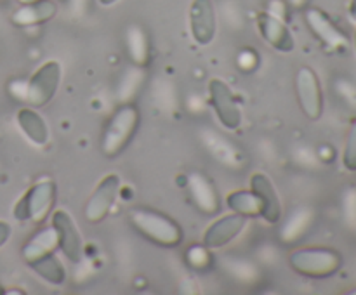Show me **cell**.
Wrapping results in <instances>:
<instances>
[{
  "instance_id": "25",
  "label": "cell",
  "mask_w": 356,
  "mask_h": 295,
  "mask_svg": "<svg viewBox=\"0 0 356 295\" xmlns=\"http://www.w3.org/2000/svg\"><path fill=\"white\" fill-rule=\"evenodd\" d=\"M343 162L348 170H356V120L353 121V125H351L350 134H348Z\"/></svg>"
},
{
  "instance_id": "17",
  "label": "cell",
  "mask_w": 356,
  "mask_h": 295,
  "mask_svg": "<svg viewBox=\"0 0 356 295\" xmlns=\"http://www.w3.org/2000/svg\"><path fill=\"white\" fill-rule=\"evenodd\" d=\"M59 248L58 246V235H56V229L52 228H44L40 231L35 233L26 243H24L23 250H21V255L26 260L28 264L35 262V260L42 259V257L49 255V253H54V250Z\"/></svg>"
},
{
  "instance_id": "14",
  "label": "cell",
  "mask_w": 356,
  "mask_h": 295,
  "mask_svg": "<svg viewBox=\"0 0 356 295\" xmlns=\"http://www.w3.org/2000/svg\"><path fill=\"white\" fill-rule=\"evenodd\" d=\"M257 30L268 45L280 52L294 51V37L284 19L270 12H261L257 16Z\"/></svg>"
},
{
  "instance_id": "9",
  "label": "cell",
  "mask_w": 356,
  "mask_h": 295,
  "mask_svg": "<svg viewBox=\"0 0 356 295\" xmlns=\"http://www.w3.org/2000/svg\"><path fill=\"white\" fill-rule=\"evenodd\" d=\"M305 19L312 33L322 42L323 47L329 52H343L348 47V38L334 21L320 9H308L305 12Z\"/></svg>"
},
{
  "instance_id": "22",
  "label": "cell",
  "mask_w": 356,
  "mask_h": 295,
  "mask_svg": "<svg viewBox=\"0 0 356 295\" xmlns=\"http://www.w3.org/2000/svg\"><path fill=\"white\" fill-rule=\"evenodd\" d=\"M228 207L235 214L243 215V217H261V201L254 194L252 189L249 191H235L228 194Z\"/></svg>"
},
{
  "instance_id": "6",
  "label": "cell",
  "mask_w": 356,
  "mask_h": 295,
  "mask_svg": "<svg viewBox=\"0 0 356 295\" xmlns=\"http://www.w3.org/2000/svg\"><path fill=\"white\" fill-rule=\"evenodd\" d=\"M209 96H211V104L218 115L219 121L225 125L228 130H235L242 124V110L236 103L235 94L222 80L214 78L209 83Z\"/></svg>"
},
{
  "instance_id": "29",
  "label": "cell",
  "mask_w": 356,
  "mask_h": 295,
  "mask_svg": "<svg viewBox=\"0 0 356 295\" xmlns=\"http://www.w3.org/2000/svg\"><path fill=\"white\" fill-rule=\"evenodd\" d=\"M350 16L356 21V0H351L350 3Z\"/></svg>"
},
{
  "instance_id": "2",
  "label": "cell",
  "mask_w": 356,
  "mask_h": 295,
  "mask_svg": "<svg viewBox=\"0 0 356 295\" xmlns=\"http://www.w3.org/2000/svg\"><path fill=\"white\" fill-rule=\"evenodd\" d=\"M139 120L141 115L134 104H122L111 118L108 120L106 128H104L103 139H101V151L108 158L120 155L131 139L134 137L136 130H138Z\"/></svg>"
},
{
  "instance_id": "10",
  "label": "cell",
  "mask_w": 356,
  "mask_h": 295,
  "mask_svg": "<svg viewBox=\"0 0 356 295\" xmlns=\"http://www.w3.org/2000/svg\"><path fill=\"white\" fill-rule=\"evenodd\" d=\"M188 19H190L191 37L197 44L209 45L214 40L218 23H216V9L212 0H193Z\"/></svg>"
},
{
  "instance_id": "5",
  "label": "cell",
  "mask_w": 356,
  "mask_h": 295,
  "mask_svg": "<svg viewBox=\"0 0 356 295\" xmlns=\"http://www.w3.org/2000/svg\"><path fill=\"white\" fill-rule=\"evenodd\" d=\"M61 83V65L58 61H47L30 76L26 82L24 103L31 108H42L54 97Z\"/></svg>"
},
{
  "instance_id": "18",
  "label": "cell",
  "mask_w": 356,
  "mask_h": 295,
  "mask_svg": "<svg viewBox=\"0 0 356 295\" xmlns=\"http://www.w3.org/2000/svg\"><path fill=\"white\" fill-rule=\"evenodd\" d=\"M17 125L21 132L30 139L33 144L44 146L49 141V127L42 115L35 108H21L16 115Z\"/></svg>"
},
{
  "instance_id": "8",
  "label": "cell",
  "mask_w": 356,
  "mask_h": 295,
  "mask_svg": "<svg viewBox=\"0 0 356 295\" xmlns=\"http://www.w3.org/2000/svg\"><path fill=\"white\" fill-rule=\"evenodd\" d=\"M118 189H120V177L117 174H108L101 179L94 193L90 194L89 201L83 210V217L90 224H97L110 214L115 200H117Z\"/></svg>"
},
{
  "instance_id": "1",
  "label": "cell",
  "mask_w": 356,
  "mask_h": 295,
  "mask_svg": "<svg viewBox=\"0 0 356 295\" xmlns=\"http://www.w3.org/2000/svg\"><path fill=\"white\" fill-rule=\"evenodd\" d=\"M132 226L149 242L162 246H176L183 242V229L169 215L149 208H134L129 214Z\"/></svg>"
},
{
  "instance_id": "26",
  "label": "cell",
  "mask_w": 356,
  "mask_h": 295,
  "mask_svg": "<svg viewBox=\"0 0 356 295\" xmlns=\"http://www.w3.org/2000/svg\"><path fill=\"white\" fill-rule=\"evenodd\" d=\"M257 62H259V54L254 49H242L236 56V65L242 71H252L256 69Z\"/></svg>"
},
{
  "instance_id": "7",
  "label": "cell",
  "mask_w": 356,
  "mask_h": 295,
  "mask_svg": "<svg viewBox=\"0 0 356 295\" xmlns=\"http://www.w3.org/2000/svg\"><path fill=\"white\" fill-rule=\"evenodd\" d=\"M296 90L301 110L309 120H318L323 111V94L316 73L308 66H302L296 76Z\"/></svg>"
},
{
  "instance_id": "23",
  "label": "cell",
  "mask_w": 356,
  "mask_h": 295,
  "mask_svg": "<svg viewBox=\"0 0 356 295\" xmlns=\"http://www.w3.org/2000/svg\"><path fill=\"white\" fill-rule=\"evenodd\" d=\"M309 221H312V214H309L306 208L296 210L294 214L287 219L284 228H282V239H284V242H294V239H298L299 236L305 235L306 228L309 226Z\"/></svg>"
},
{
  "instance_id": "16",
  "label": "cell",
  "mask_w": 356,
  "mask_h": 295,
  "mask_svg": "<svg viewBox=\"0 0 356 295\" xmlns=\"http://www.w3.org/2000/svg\"><path fill=\"white\" fill-rule=\"evenodd\" d=\"M58 14V6L52 0H37L31 3H21L19 9H16L10 16L14 26L30 28L44 24L51 21Z\"/></svg>"
},
{
  "instance_id": "28",
  "label": "cell",
  "mask_w": 356,
  "mask_h": 295,
  "mask_svg": "<svg viewBox=\"0 0 356 295\" xmlns=\"http://www.w3.org/2000/svg\"><path fill=\"white\" fill-rule=\"evenodd\" d=\"M306 2H308V0H287L289 6L294 7V9H301V7L306 6Z\"/></svg>"
},
{
  "instance_id": "24",
  "label": "cell",
  "mask_w": 356,
  "mask_h": 295,
  "mask_svg": "<svg viewBox=\"0 0 356 295\" xmlns=\"http://www.w3.org/2000/svg\"><path fill=\"white\" fill-rule=\"evenodd\" d=\"M186 262L190 264L191 269L202 271L211 264V253L205 245H195L188 248L186 252Z\"/></svg>"
},
{
  "instance_id": "20",
  "label": "cell",
  "mask_w": 356,
  "mask_h": 295,
  "mask_svg": "<svg viewBox=\"0 0 356 295\" xmlns=\"http://www.w3.org/2000/svg\"><path fill=\"white\" fill-rule=\"evenodd\" d=\"M125 45H127V54L131 58L132 65L136 68H145L149 62V40L146 31L138 24L129 26L125 33Z\"/></svg>"
},
{
  "instance_id": "19",
  "label": "cell",
  "mask_w": 356,
  "mask_h": 295,
  "mask_svg": "<svg viewBox=\"0 0 356 295\" xmlns=\"http://www.w3.org/2000/svg\"><path fill=\"white\" fill-rule=\"evenodd\" d=\"M202 139H204L205 148L211 151V155L214 156L218 162L225 163L229 167H238L242 165V156L240 151L236 149V146H233L232 142L226 141L225 137L218 135L212 130H204L202 132Z\"/></svg>"
},
{
  "instance_id": "15",
  "label": "cell",
  "mask_w": 356,
  "mask_h": 295,
  "mask_svg": "<svg viewBox=\"0 0 356 295\" xmlns=\"http://www.w3.org/2000/svg\"><path fill=\"white\" fill-rule=\"evenodd\" d=\"M247 224V217L240 214H229L225 217L218 219L207 228L204 235V245L207 248H221L228 245L232 239H235L240 233L243 231Z\"/></svg>"
},
{
  "instance_id": "3",
  "label": "cell",
  "mask_w": 356,
  "mask_h": 295,
  "mask_svg": "<svg viewBox=\"0 0 356 295\" xmlns=\"http://www.w3.org/2000/svg\"><path fill=\"white\" fill-rule=\"evenodd\" d=\"M339 253L332 248H298L289 255V264L292 269L299 274L312 278H323L330 276L341 267Z\"/></svg>"
},
{
  "instance_id": "31",
  "label": "cell",
  "mask_w": 356,
  "mask_h": 295,
  "mask_svg": "<svg viewBox=\"0 0 356 295\" xmlns=\"http://www.w3.org/2000/svg\"><path fill=\"white\" fill-rule=\"evenodd\" d=\"M19 3H31V2H37V0H17Z\"/></svg>"
},
{
  "instance_id": "4",
  "label": "cell",
  "mask_w": 356,
  "mask_h": 295,
  "mask_svg": "<svg viewBox=\"0 0 356 295\" xmlns=\"http://www.w3.org/2000/svg\"><path fill=\"white\" fill-rule=\"evenodd\" d=\"M56 186L52 180H38L14 205V217L21 222H42L52 210Z\"/></svg>"
},
{
  "instance_id": "13",
  "label": "cell",
  "mask_w": 356,
  "mask_h": 295,
  "mask_svg": "<svg viewBox=\"0 0 356 295\" xmlns=\"http://www.w3.org/2000/svg\"><path fill=\"white\" fill-rule=\"evenodd\" d=\"M250 189L261 201V217L270 224H277L282 219V203L270 177L263 172H256L250 177Z\"/></svg>"
},
{
  "instance_id": "21",
  "label": "cell",
  "mask_w": 356,
  "mask_h": 295,
  "mask_svg": "<svg viewBox=\"0 0 356 295\" xmlns=\"http://www.w3.org/2000/svg\"><path fill=\"white\" fill-rule=\"evenodd\" d=\"M35 273L40 278H44L47 283L51 285H63L66 281V271L65 266L61 264V260L54 255V253H49V255L42 257V259L35 260V262L28 264Z\"/></svg>"
},
{
  "instance_id": "12",
  "label": "cell",
  "mask_w": 356,
  "mask_h": 295,
  "mask_svg": "<svg viewBox=\"0 0 356 295\" xmlns=\"http://www.w3.org/2000/svg\"><path fill=\"white\" fill-rule=\"evenodd\" d=\"M190 200L202 214L214 215L221 208V198L212 180L202 172H191L186 177Z\"/></svg>"
},
{
  "instance_id": "11",
  "label": "cell",
  "mask_w": 356,
  "mask_h": 295,
  "mask_svg": "<svg viewBox=\"0 0 356 295\" xmlns=\"http://www.w3.org/2000/svg\"><path fill=\"white\" fill-rule=\"evenodd\" d=\"M52 228L58 235V246L63 255L72 262H80L82 259V236L73 222L72 215L65 210H56L52 214Z\"/></svg>"
},
{
  "instance_id": "27",
  "label": "cell",
  "mask_w": 356,
  "mask_h": 295,
  "mask_svg": "<svg viewBox=\"0 0 356 295\" xmlns=\"http://www.w3.org/2000/svg\"><path fill=\"white\" fill-rule=\"evenodd\" d=\"M10 233H13V229H10L9 222L0 221V248H2L7 243V239L10 238Z\"/></svg>"
},
{
  "instance_id": "30",
  "label": "cell",
  "mask_w": 356,
  "mask_h": 295,
  "mask_svg": "<svg viewBox=\"0 0 356 295\" xmlns=\"http://www.w3.org/2000/svg\"><path fill=\"white\" fill-rule=\"evenodd\" d=\"M97 2H99L103 7H111V6H115L118 0H97Z\"/></svg>"
}]
</instances>
